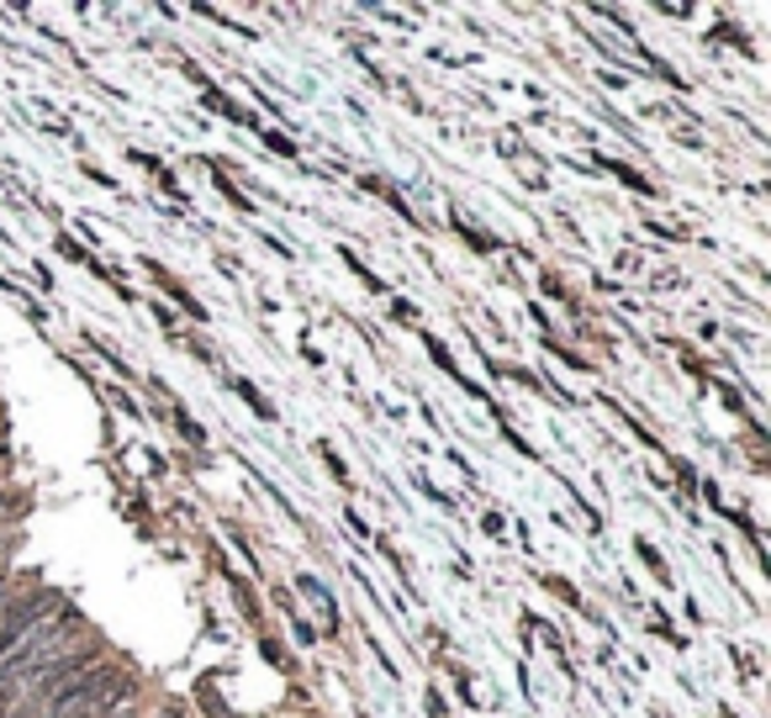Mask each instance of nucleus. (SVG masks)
<instances>
[{
  "label": "nucleus",
  "instance_id": "423d86ee",
  "mask_svg": "<svg viewBox=\"0 0 771 718\" xmlns=\"http://www.w3.org/2000/svg\"><path fill=\"white\" fill-rule=\"evenodd\" d=\"M265 143H269V149H275V153H286V159L297 153V149H291V138H280V132H265Z\"/></svg>",
  "mask_w": 771,
  "mask_h": 718
},
{
  "label": "nucleus",
  "instance_id": "f03ea898",
  "mask_svg": "<svg viewBox=\"0 0 771 718\" xmlns=\"http://www.w3.org/2000/svg\"><path fill=\"white\" fill-rule=\"evenodd\" d=\"M301 592H307V598L318 602V613H323L327 618V628H338V607H333V598H327L323 587H318V581H312V576H301Z\"/></svg>",
  "mask_w": 771,
  "mask_h": 718
},
{
  "label": "nucleus",
  "instance_id": "7ed1b4c3",
  "mask_svg": "<svg viewBox=\"0 0 771 718\" xmlns=\"http://www.w3.org/2000/svg\"><path fill=\"white\" fill-rule=\"evenodd\" d=\"M233 391H238V396H243V402H249V407H254V413H260V418H275V407H269V402H265V396H260V391H254V386H249V381H233Z\"/></svg>",
  "mask_w": 771,
  "mask_h": 718
},
{
  "label": "nucleus",
  "instance_id": "39448f33",
  "mask_svg": "<svg viewBox=\"0 0 771 718\" xmlns=\"http://www.w3.org/2000/svg\"><path fill=\"white\" fill-rule=\"evenodd\" d=\"M22 703V692L16 687H0V718H11V708Z\"/></svg>",
  "mask_w": 771,
  "mask_h": 718
},
{
  "label": "nucleus",
  "instance_id": "0eeeda50",
  "mask_svg": "<svg viewBox=\"0 0 771 718\" xmlns=\"http://www.w3.org/2000/svg\"><path fill=\"white\" fill-rule=\"evenodd\" d=\"M112 718H138V714H133V703H127V708H117V714H112Z\"/></svg>",
  "mask_w": 771,
  "mask_h": 718
},
{
  "label": "nucleus",
  "instance_id": "20e7f679",
  "mask_svg": "<svg viewBox=\"0 0 771 718\" xmlns=\"http://www.w3.org/2000/svg\"><path fill=\"white\" fill-rule=\"evenodd\" d=\"M175 422H180V433H185V439H191V444H207V433H202V428H196V422L185 418V413H175Z\"/></svg>",
  "mask_w": 771,
  "mask_h": 718
},
{
  "label": "nucleus",
  "instance_id": "1a4fd4ad",
  "mask_svg": "<svg viewBox=\"0 0 771 718\" xmlns=\"http://www.w3.org/2000/svg\"><path fill=\"white\" fill-rule=\"evenodd\" d=\"M0 687H5V682H0Z\"/></svg>",
  "mask_w": 771,
  "mask_h": 718
},
{
  "label": "nucleus",
  "instance_id": "f257e3e1",
  "mask_svg": "<svg viewBox=\"0 0 771 718\" xmlns=\"http://www.w3.org/2000/svg\"><path fill=\"white\" fill-rule=\"evenodd\" d=\"M48 607H59V598H48V592H32V598H16L5 607V624H0V660L16 656V645L27 639L32 628L43 624V613Z\"/></svg>",
  "mask_w": 771,
  "mask_h": 718
},
{
  "label": "nucleus",
  "instance_id": "6e6552de",
  "mask_svg": "<svg viewBox=\"0 0 771 718\" xmlns=\"http://www.w3.org/2000/svg\"><path fill=\"white\" fill-rule=\"evenodd\" d=\"M5 544H11V534H5V529H0V549H5Z\"/></svg>",
  "mask_w": 771,
  "mask_h": 718
}]
</instances>
